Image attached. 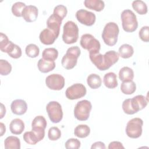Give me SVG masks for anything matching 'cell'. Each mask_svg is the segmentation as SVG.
<instances>
[{
    "instance_id": "cell-38",
    "label": "cell",
    "mask_w": 149,
    "mask_h": 149,
    "mask_svg": "<svg viewBox=\"0 0 149 149\" xmlns=\"http://www.w3.org/2000/svg\"><path fill=\"white\" fill-rule=\"evenodd\" d=\"M10 41L9 40L8 37L5 34L0 33V49L2 52H4L6 48L10 43Z\"/></svg>"
},
{
    "instance_id": "cell-34",
    "label": "cell",
    "mask_w": 149,
    "mask_h": 149,
    "mask_svg": "<svg viewBox=\"0 0 149 149\" xmlns=\"http://www.w3.org/2000/svg\"><path fill=\"white\" fill-rule=\"evenodd\" d=\"M24 3L22 2H17L13 4L12 6V12L16 17L22 16V12L26 7Z\"/></svg>"
},
{
    "instance_id": "cell-41",
    "label": "cell",
    "mask_w": 149,
    "mask_h": 149,
    "mask_svg": "<svg viewBox=\"0 0 149 149\" xmlns=\"http://www.w3.org/2000/svg\"><path fill=\"white\" fill-rule=\"evenodd\" d=\"M109 149H116V148H125L122 144L119 141H112L109 143L108 146Z\"/></svg>"
},
{
    "instance_id": "cell-33",
    "label": "cell",
    "mask_w": 149,
    "mask_h": 149,
    "mask_svg": "<svg viewBox=\"0 0 149 149\" xmlns=\"http://www.w3.org/2000/svg\"><path fill=\"white\" fill-rule=\"evenodd\" d=\"M67 13L68 10L65 6L62 5H58L54 8L53 15L63 20V19L66 17Z\"/></svg>"
},
{
    "instance_id": "cell-24",
    "label": "cell",
    "mask_w": 149,
    "mask_h": 149,
    "mask_svg": "<svg viewBox=\"0 0 149 149\" xmlns=\"http://www.w3.org/2000/svg\"><path fill=\"white\" fill-rule=\"evenodd\" d=\"M4 146L6 149H20V139L16 136H8L4 141Z\"/></svg>"
},
{
    "instance_id": "cell-19",
    "label": "cell",
    "mask_w": 149,
    "mask_h": 149,
    "mask_svg": "<svg viewBox=\"0 0 149 149\" xmlns=\"http://www.w3.org/2000/svg\"><path fill=\"white\" fill-rule=\"evenodd\" d=\"M37 66L38 70L41 72L45 73H48L55 69V63L54 61H48L43 58H41L38 62Z\"/></svg>"
},
{
    "instance_id": "cell-16",
    "label": "cell",
    "mask_w": 149,
    "mask_h": 149,
    "mask_svg": "<svg viewBox=\"0 0 149 149\" xmlns=\"http://www.w3.org/2000/svg\"><path fill=\"white\" fill-rule=\"evenodd\" d=\"M58 37L51 30L47 28L44 29L40 34L39 38L41 43L45 45L52 44Z\"/></svg>"
},
{
    "instance_id": "cell-30",
    "label": "cell",
    "mask_w": 149,
    "mask_h": 149,
    "mask_svg": "<svg viewBox=\"0 0 149 149\" xmlns=\"http://www.w3.org/2000/svg\"><path fill=\"white\" fill-rule=\"evenodd\" d=\"M132 7L139 15H143L147 13V6L146 3L141 0L134 1L132 2Z\"/></svg>"
},
{
    "instance_id": "cell-39",
    "label": "cell",
    "mask_w": 149,
    "mask_h": 149,
    "mask_svg": "<svg viewBox=\"0 0 149 149\" xmlns=\"http://www.w3.org/2000/svg\"><path fill=\"white\" fill-rule=\"evenodd\" d=\"M140 38L144 42H147L149 41V27L143 26L141 28L139 33Z\"/></svg>"
},
{
    "instance_id": "cell-3",
    "label": "cell",
    "mask_w": 149,
    "mask_h": 149,
    "mask_svg": "<svg viewBox=\"0 0 149 149\" xmlns=\"http://www.w3.org/2000/svg\"><path fill=\"white\" fill-rule=\"evenodd\" d=\"M119 29L118 24L115 22H109L107 23L102 33V38L108 46L115 45L118 41V37Z\"/></svg>"
},
{
    "instance_id": "cell-22",
    "label": "cell",
    "mask_w": 149,
    "mask_h": 149,
    "mask_svg": "<svg viewBox=\"0 0 149 149\" xmlns=\"http://www.w3.org/2000/svg\"><path fill=\"white\" fill-rule=\"evenodd\" d=\"M84 4L87 8L97 12L102 10L105 6L104 2L101 0H85Z\"/></svg>"
},
{
    "instance_id": "cell-31",
    "label": "cell",
    "mask_w": 149,
    "mask_h": 149,
    "mask_svg": "<svg viewBox=\"0 0 149 149\" xmlns=\"http://www.w3.org/2000/svg\"><path fill=\"white\" fill-rule=\"evenodd\" d=\"M23 140L29 144L30 145H35L38 142H39V140L38 139V137L37 135L35 134V133L31 130L29 132H26L23 136Z\"/></svg>"
},
{
    "instance_id": "cell-21",
    "label": "cell",
    "mask_w": 149,
    "mask_h": 149,
    "mask_svg": "<svg viewBox=\"0 0 149 149\" xmlns=\"http://www.w3.org/2000/svg\"><path fill=\"white\" fill-rule=\"evenodd\" d=\"M103 82L105 87L108 88H115L118 84L116 74L113 72L106 73L104 76Z\"/></svg>"
},
{
    "instance_id": "cell-11",
    "label": "cell",
    "mask_w": 149,
    "mask_h": 149,
    "mask_svg": "<svg viewBox=\"0 0 149 149\" xmlns=\"http://www.w3.org/2000/svg\"><path fill=\"white\" fill-rule=\"evenodd\" d=\"M86 92V88L83 84L76 83L66 89L65 95L68 99L73 100L83 97Z\"/></svg>"
},
{
    "instance_id": "cell-26",
    "label": "cell",
    "mask_w": 149,
    "mask_h": 149,
    "mask_svg": "<svg viewBox=\"0 0 149 149\" xmlns=\"http://www.w3.org/2000/svg\"><path fill=\"white\" fill-rule=\"evenodd\" d=\"M134 53V49L132 45L124 44L122 45L119 48V55L124 59L130 58Z\"/></svg>"
},
{
    "instance_id": "cell-28",
    "label": "cell",
    "mask_w": 149,
    "mask_h": 149,
    "mask_svg": "<svg viewBox=\"0 0 149 149\" xmlns=\"http://www.w3.org/2000/svg\"><path fill=\"white\" fill-rule=\"evenodd\" d=\"M90 133V129L87 125H79L74 128V134L79 138H85L87 137Z\"/></svg>"
},
{
    "instance_id": "cell-18",
    "label": "cell",
    "mask_w": 149,
    "mask_h": 149,
    "mask_svg": "<svg viewBox=\"0 0 149 149\" xmlns=\"http://www.w3.org/2000/svg\"><path fill=\"white\" fill-rule=\"evenodd\" d=\"M47 125V120L44 116L41 115L37 116L34 118L31 123L32 130L45 132Z\"/></svg>"
},
{
    "instance_id": "cell-10",
    "label": "cell",
    "mask_w": 149,
    "mask_h": 149,
    "mask_svg": "<svg viewBox=\"0 0 149 149\" xmlns=\"http://www.w3.org/2000/svg\"><path fill=\"white\" fill-rule=\"evenodd\" d=\"M46 110L49 119L52 123H59L63 118L61 105L57 101H50L46 106Z\"/></svg>"
},
{
    "instance_id": "cell-27",
    "label": "cell",
    "mask_w": 149,
    "mask_h": 149,
    "mask_svg": "<svg viewBox=\"0 0 149 149\" xmlns=\"http://www.w3.org/2000/svg\"><path fill=\"white\" fill-rule=\"evenodd\" d=\"M136 90V85L133 80L129 81H123L121 83L120 90L125 94H132L135 92Z\"/></svg>"
},
{
    "instance_id": "cell-2",
    "label": "cell",
    "mask_w": 149,
    "mask_h": 149,
    "mask_svg": "<svg viewBox=\"0 0 149 149\" xmlns=\"http://www.w3.org/2000/svg\"><path fill=\"white\" fill-rule=\"evenodd\" d=\"M148 104V100L143 95H137L132 98L126 99L122 103V109L127 115H133L144 109Z\"/></svg>"
},
{
    "instance_id": "cell-13",
    "label": "cell",
    "mask_w": 149,
    "mask_h": 149,
    "mask_svg": "<svg viewBox=\"0 0 149 149\" xmlns=\"http://www.w3.org/2000/svg\"><path fill=\"white\" fill-rule=\"evenodd\" d=\"M76 17L81 24L87 26L93 25L96 20V16L94 13L83 9L76 12Z\"/></svg>"
},
{
    "instance_id": "cell-4",
    "label": "cell",
    "mask_w": 149,
    "mask_h": 149,
    "mask_svg": "<svg viewBox=\"0 0 149 149\" xmlns=\"http://www.w3.org/2000/svg\"><path fill=\"white\" fill-rule=\"evenodd\" d=\"M81 51L77 46H73L69 48L66 53L62 58L61 63L66 69H72L77 64V59L80 55Z\"/></svg>"
},
{
    "instance_id": "cell-14",
    "label": "cell",
    "mask_w": 149,
    "mask_h": 149,
    "mask_svg": "<svg viewBox=\"0 0 149 149\" xmlns=\"http://www.w3.org/2000/svg\"><path fill=\"white\" fill-rule=\"evenodd\" d=\"M38 10L36 6H26L22 12V17L27 22H33L37 19Z\"/></svg>"
},
{
    "instance_id": "cell-37",
    "label": "cell",
    "mask_w": 149,
    "mask_h": 149,
    "mask_svg": "<svg viewBox=\"0 0 149 149\" xmlns=\"http://www.w3.org/2000/svg\"><path fill=\"white\" fill-rule=\"evenodd\" d=\"M80 141L77 139H69L65 144V148L67 149H78L80 147Z\"/></svg>"
},
{
    "instance_id": "cell-9",
    "label": "cell",
    "mask_w": 149,
    "mask_h": 149,
    "mask_svg": "<svg viewBox=\"0 0 149 149\" xmlns=\"http://www.w3.org/2000/svg\"><path fill=\"white\" fill-rule=\"evenodd\" d=\"M80 45L85 49L89 51V53L100 52L101 44L100 41L90 34H84L80 38Z\"/></svg>"
},
{
    "instance_id": "cell-44",
    "label": "cell",
    "mask_w": 149,
    "mask_h": 149,
    "mask_svg": "<svg viewBox=\"0 0 149 149\" xmlns=\"http://www.w3.org/2000/svg\"><path fill=\"white\" fill-rule=\"evenodd\" d=\"M0 127H1V134H0V136H2L3 135V134L6 132V127H5V125L3 123L1 122L0 123Z\"/></svg>"
},
{
    "instance_id": "cell-15",
    "label": "cell",
    "mask_w": 149,
    "mask_h": 149,
    "mask_svg": "<svg viewBox=\"0 0 149 149\" xmlns=\"http://www.w3.org/2000/svg\"><path fill=\"white\" fill-rule=\"evenodd\" d=\"M10 109L13 113L17 115H22L26 112L27 105L24 100L17 99L11 103Z\"/></svg>"
},
{
    "instance_id": "cell-20",
    "label": "cell",
    "mask_w": 149,
    "mask_h": 149,
    "mask_svg": "<svg viewBox=\"0 0 149 149\" xmlns=\"http://www.w3.org/2000/svg\"><path fill=\"white\" fill-rule=\"evenodd\" d=\"M9 129L12 134H20L24 129V123L20 119H14L10 123Z\"/></svg>"
},
{
    "instance_id": "cell-25",
    "label": "cell",
    "mask_w": 149,
    "mask_h": 149,
    "mask_svg": "<svg viewBox=\"0 0 149 149\" xmlns=\"http://www.w3.org/2000/svg\"><path fill=\"white\" fill-rule=\"evenodd\" d=\"M87 83L91 88L97 89L101 86L102 80L99 75L92 73L87 77Z\"/></svg>"
},
{
    "instance_id": "cell-42",
    "label": "cell",
    "mask_w": 149,
    "mask_h": 149,
    "mask_svg": "<svg viewBox=\"0 0 149 149\" xmlns=\"http://www.w3.org/2000/svg\"><path fill=\"white\" fill-rule=\"evenodd\" d=\"M91 148V149H97V148L105 149L106 148V147L105 144L102 141H97L92 144Z\"/></svg>"
},
{
    "instance_id": "cell-7",
    "label": "cell",
    "mask_w": 149,
    "mask_h": 149,
    "mask_svg": "<svg viewBox=\"0 0 149 149\" xmlns=\"http://www.w3.org/2000/svg\"><path fill=\"white\" fill-rule=\"evenodd\" d=\"M92 109V105L90 101L84 100L78 102L74 109V117L79 120H87L90 116Z\"/></svg>"
},
{
    "instance_id": "cell-36",
    "label": "cell",
    "mask_w": 149,
    "mask_h": 149,
    "mask_svg": "<svg viewBox=\"0 0 149 149\" xmlns=\"http://www.w3.org/2000/svg\"><path fill=\"white\" fill-rule=\"evenodd\" d=\"M61 136V132L57 127L53 126L49 128L48 132V137L50 140L56 141Z\"/></svg>"
},
{
    "instance_id": "cell-6",
    "label": "cell",
    "mask_w": 149,
    "mask_h": 149,
    "mask_svg": "<svg viewBox=\"0 0 149 149\" xmlns=\"http://www.w3.org/2000/svg\"><path fill=\"white\" fill-rule=\"evenodd\" d=\"M79 37V28L72 21H68L63 26L62 40L67 44H72L77 42Z\"/></svg>"
},
{
    "instance_id": "cell-29",
    "label": "cell",
    "mask_w": 149,
    "mask_h": 149,
    "mask_svg": "<svg viewBox=\"0 0 149 149\" xmlns=\"http://www.w3.org/2000/svg\"><path fill=\"white\" fill-rule=\"evenodd\" d=\"M58 56V51L55 48H45L42 53V58L48 61H54Z\"/></svg>"
},
{
    "instance_id": "cell-23",
    "label": "cell",
    "mask_w": 149,
    "mask_h": 149,
    "mask_svg": "<svg viewBox=\"0 0 149 149\" xmlns=\"http://www.w3.org/2000/svg\"><path fill=\"white\" fill-rule=\"evenodd\" d=\"M119 78L122 82L133 80L134 72L130 68L124 66L120 69L119 72Z\"/></svg>"
},
{
    "instance_id": "cell-17",
    "label": "cell",
    "mask_w": 149,
    "mask_h": 149,
    "mask_svg": "<svg viewBox=\"0 0 149 149\" xmlns=\"http://www.w3.org/2000/svg\"><path fill=\"white\" fill-rule=\"evenodd\" d=\"M62 20L54 15H51L47 20V28L52 31L58 37L60 32V27L62 24Z\"/></svg>"
},
{
    "instance_id": "cell-12",
    "label": "cell",
    "mask_w": 149,
    "mask_h": 149,
    "mask_svg": "<svg viewBox=\"0 0 149 149\" xmlns=\"http://www.w3.org/2000/svg\"><path fill=\"white\" fill-rule=\"evenodd\" d=\"M45 84L51 90H61L65 86V79L61 74L53 73L46 77Z\"/></svg>"
},
{
    "instance_id": "cell-35",
    "label": "cell",
    "mask_w": 149,
    "mask_h": 149,
    "mask_svg": "<svg viewBox=\"0 0 149 149\" xmlns=\"http://www.w3.org/2000/svg\"><path fill=\"white\" fill-rule=\"evenodd\" d=\"M12 71V66L9 62L4 59L0 60V73L2 76L9 74Z\"/></svg>"
},
{
    "instance_id": "cell-32",
    "label": "cell",
    "mask_w": 149,
    "mask_h": 149,
    "mask_svg": "<svg viewBox=\"0 0 149 149\" xmlns=\"http://www.w3.org/2000/svg\"><path fill=\"white\" fill-rule=\"evenodd\" d=\"M25 52L29 57L34 58L38 56L40 54V49L36 44H30L26 46Z\"/></svg>"
},
{
    "instance_id": "cell-5",
    "label": "cell",
    "mask_w": 149,
    "mask_h": 149,
    "mask_svg": "<svg viewBox=\"0 0 149 149\" xmlns=\"http://www.w3.org/2000/svg\"><path fill=\"white\" fill-rule=\"evenodd\" d=\"M122 27L124 31L128 33L134 32L138 27V22L134 13L130 9H125L121 13Z\"/></svg>"
},
{
    "instance_id": "cell-8",
    "label": "cell",
    "mask_w": 149,
    "mask_h": 149,
    "mask_svg": "<svg viewBox=\"0 0 149 149\" xmlns=\"http://www.w3.org/2000/svg\"><path fill=\"white\" fill-rule=\"evenodd\" d=\"M143 121L139 118L130 119L126 125V133L127 136L132 139H137L142 134Z\"/></svg>"
},
{
    "instance_id": "cell-1",
    "label": "cell",
    "mask_w": 149,
    "mask_h": 149,
    "mask_svg": "<svg viewBox=\"0 0 149 149\" xmlns=\"http://www.w3.org/2000/svg\"><path fill=\"white\" fill-rule=\"evenodd\" d=\"M89 57L91 62L100 70L104 71L108 69L116 63L119 58L118 52L115 51H109L104 55L98 52L89 53Z\"/></svg>"
},
{
    "instance_id": "cell-40",
    "label": "cell",
    "mask_w": 149,
    "mask_h": 149,
    "mask_svg": "<svg viewBox=\"0 0 149 149\" xmlns=\"http://www.w3.org/2000/svg\"><path fill=\"white\" fill-rule=\"evenodd\" d=\"M8 54L12 58L17 59L22 56V49L20 47L15 44L12 50Z\"/></svg>"
},
{
    "instance_id": "cell-43",
    "label": "cell",
    "mask_w": 149,
    "mask_h": 149,
    "mask_svg": "<svg viewBox=\"0 0 149 149\" xmlns=\"http://www.w3.org/2000/svg\"><path fill=\"white\" fill-rule=\"evenodd\" d=\"M1 113H0V118L2 119L4 115H5L6 113V108H5V107L4 106V105L3 104H1Z\"/></svg>"
}]
</instances>
